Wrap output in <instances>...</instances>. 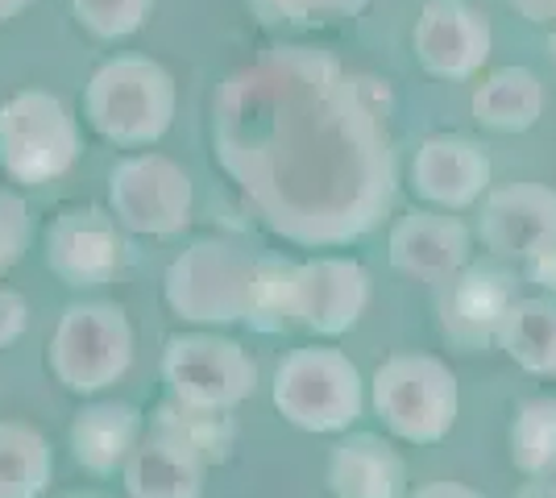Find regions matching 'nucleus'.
<instances>
[{
  "mask_svg": "<svg viewBox=\"0 0 556 498\" xmlns=\"http://www.w3.org/2000/svg\"><path fill=\"white\" fill-rule=\"evenodd\" d=\"M212 154L257 220L303 250L366 238L399 191L387 79L316 47H275L225 79Z\"/></svg>",
  "mask_w": 556,
  "mask_h": 498,
  "instance_id": "f257e3e1",
  "label": "nucleus"
},
{
  "mask_svg": "<svg viewBox=\"0 0 556 498\" xmlns=\"http://www.w3.org/2000/svg\"><path fill=\"white\" fill-rule=\"evenodd\" d=\"M510 465L523 477L556 474V395H532L515 407L507 427Z\"/></svg>",
  "mask_w": 556,
  "mask_h": 498,
  "instance_id": "5701e85b",
  "label": "nucleus"
},
{
  "mask_svg": "<svg viewBox=\"0 0 556 498\" xmlns=\"http://www.w3.org/2000/svg\"><path fill=\"white\" fill-rule=\"evenodd\" d=\"M498 349L535 379H556V299L519 295L498 329Z\"/></svg>",
  "mask_w": 556,
  "mask_h": 498,
  "instance_id": "412c9836",
  "label": "nucleus"
},
{
  "mask_svg": "<svg viewBox=\"0 0 556 498\" xmlns=\"http://www.w3.org/2000/svg\"><path fill=\"white\" fill-rule=\"evenodd\" d=\"M412 188L444 213H462L490 191V154L465 133L424 138L412 158Z\"/></svg>",
  "mask_w": 556,
  "mask_h": 498,
  "instance_id": "dca6fc26",
  "label": "nucleus"
},
{
  "mask_svg": "<svg viewBox=\"0 0 556 498\" xmlns=\"http://www.w3.org/2000/svg\"><path fill=\"white\" fill-rule=\"evenodd\" d=\"M370 9V0H303V17L312 22H345V17H362Z\"/></svg>",
  "mask_w": 556,
  "mask_h": 498,
  "instance_id": "cd10ccee",
  "label": "nucleus"
},
{
  "mask_svg": "<svg viewBox=\"0 0 556 498\" xmlns=\"http://www.w3.org/2000/svg\"><path fill=\"white\" fill-rule=\"evenodd\" d=\"M29 329V304H25L22 291H9L0 286V349L17 345Z\"/></svg>",
  "mask_w": 556,
  "mask_h": 498,
  "instance_id": "bb28decb",
  "label": "nucleus"
},
{
  "mask_svg": "<svg viewBox=\"0 0 556 498\" xmlns=\"http://www.w3.org/2000/svg\"><path fill=\"white\" fill-rule=\"evenodd\" d=\"M54 477V449L34 424L0 420V498H42Z\"/></svg>",
  "mask_w": 556,
  "mask_h": 498,
  "instance_id": "4be33fe9",
  "label": "nucleus"
},
{
  "mask_svg": "<svg viewBox=\"0 0 556 498\" xmlns=\"http://www.w3.org/2000/svg\"><path fill=\"white\" fill-rule=\"evenodd\" d=\"M257 22L266 25H307L303 17V0H250Z\"/></svg>",
  "mask_w": 556,
  "mask_h": 498,
  "instance_id": "c85d7f7f",
  "label": "nucleus"
},
{
  "mask_svg": "<svg viewBox=\"0 0 556 498\" xmlns=\"http://www.w3.org/2000/svg\"><path fill=\"white\" fill-rule=\"evenodd\" d=\"M141 411L125 399H92L75 411L67 427L71 457L79 470L96 477H113L141 445Z\"/></svg>",
  "mask_w": 556,
  "mask_h": 498,
  "instance_id": "a211bd4d",
  "label": "nucleus"
},
{
  "mask_svg": "<svg viewBox=\"0 0 556 498\" xmlns=\"http://www.w3.org/2000/svg\"><path fill=\"white\" fill-rule=\"evenodd\" d=\"M519 17H528L532 25H548L556 22V0H510Z\"/></svg>",
  "mask_w": 556,
  "mask_h": 498,
  "instance_id": "7c9ffc66",
  "label": "nucleus"
},
{
  "mask_svg": "<svg viewBox=\"0 0 556 498\" xmlns=\"http://www.w3.org/2000/svg\"><path fill=\"white\" fill-rule=\"evenodd\" d=\"M29 4H34V0H0V25H9L17 13H25Z\"/></svg>",
  "mask_w": 556,
  "mask_h": 498,
  "instance_id": "72a5a7b5",
  "label": "nucleus"
},
{
  "mask_svg": "<svg viewBox=\"0 0 556 498\" xmlns=\"http://www.w3.org/2000/svg\"><path fill=\"white\" fill-rule=\"evenodd\" d=\"M332 498H407V461L374 432H345L328 452Z\"/></svg>",
  "mask_w": 556,
  "mask_h": 498,
  "instance_id": "6ab92c4d",
  "label": "nucleus"
},
{
  "mask_svg": "<svg viewBox=\"0 0 556 498\" xmlns=\"http://www.w3.org/2000/svg\"><path fill=\"white\" fill-rule=\"evenodd\" d=\"M478 238L498 261H528L556 250V191L548 183H503L482 195Z\"/></svg>",
  "mask_w": 556,
  "mask_h": 498,
  "instance_id": "ddd939ff",
  "label": "nucleus"
},
{
  "mask_svg": "<svg viewBox=\"0 0 556 498\" xmlns=\"http://www.w3.org/2000/svg\"><path fill=\"white\" fill-rule=\"evenodd\" d=\"M79 154L84 133L63 95L25 88L0 104V170L17 188H47L63 179Z\"/></svg>",
  "mask_w": 556,
  "mask_h": 498,
  "instance_id": "423d86ee",
  "label": "nucleus"
},
{
  "mask_svg": "<svg viewBox=\"0 0 556 498\" xmlns=\"http://www.w3.org/2000/svg\"><path fill=\"white\" fill-rule=\"evenodd\" d=\"M374 279L357 258L316 254L287 261L278 283V320L316 336H345L370 308Z\"/></svg>",
  "mask_w": 556,
  "mask_h": 498,
  "instance_id": "6e6552de",
  "label": "nucleus"
},
{
  "mask_svg": "<svg viewBox=\"0 0 556 498\" xmlns=\"http://www.w3.org/2000/svg\"><path fill=\"white\" fill-rule=\"evenodd\" d=\"M366 386L353 357L332 345H303L275 366L270 399L275 411L300 432L332 436L349 432L366 411Z\"/></svg>",
  "mask_w": 556,
  "mask_h": 498,
  "instance_id": "20e7f679",
  "label": "nucleus"
},
{
  "mask_svg": "<svg viewBox=\"0 0 556 498\" xmlns=\"http://www.w3.org/2000/svg\"><path fill=\"white\" fill-rule=\"evenodd\" d=\"M208 457L163 427H150L134 457L125 461V495L129 498H204Z\"/></svg>",
  "mask_w": 556,
  "mask_h": 498,
  "instance_id": "f3484780",
  "label": "nucleus"
},
{
  "mask_svg": "<svg viewBox=\"0 0 556 498\" xmlns=\"http://www.w3.org/2000/svg\"><path fill=\"white\" fill-rule=\"evenodd\" d=\"M515 498H556V474L553 477H532V482H523Z\"/></svg>",
  "mask_w": 556,
  "mask_h": 498,
  "instance_id": "473e14b6",
  "label": "nucleus"
},
{
  "mask_svg": "<svg viewBox=\"0 0 556 498\" xmlns=\"http://www.w3.org/2000/svg\"><path fill=\"white\" fill-rule=\"evenodd\" d=\"M553 382H556V379H553Z\"/></svg>",
  "mask_w": 556,
  "mask_h": 498,
  "instance_id": "e433bc0d",
  "label": "nucleus"
},
{
  "mask_svg": "<svg viewBox=\"0 0 556 498\" xmlns=\"http://www.w3.org/2000/svg\"><path fill=\"white\" fill-rule=\"evenodd\" d=\"M370 407L407 445H441L462 416V386L437 354H391L370 379Z\"/></svg>",
  "mask_w": 556,
  "mask_h": 498,
  "instance_id": "39448f33",
  "label": "nucleus"
},
{
  "mask_svg": "<svg viewBox=\"0 0 556 498\" xmlns=\"http://www.w3.org/2000/svg\"><path fill=\"white\" fill-rule=\"evenodd\" d=\"M515 299H519L515 270H507L503 261H469L453 279L437 286L441 336L462 354L490 349V345H498V329Z\"/></svg>",
  "mask_w": 556,
  "mask_h": 498,
  "instance_id": "f8f14e48",
  "label": "nucleus"
},
{
  "mask_svg": "<svg viewBox=\"0 0 556 498\" xmlns=\"http://www.w3.org/2000/svg\"><path fill=\"white\" fill-rule=\"evenodd\" d=\"M416 59L437 79H473L490 59V22L465 0H428L416 17Z\"/></svg>",
  "mask_w": 556,
  "mask_h": 498,
  "instance_id": "4468645a",
  "label": "nucleus"
},
{
  "mask_svg": "<svg viewBox=\"0 0 556 498\" xmlns=\"http://www.w3.org/2000/svg\"><path fill=\"white\" fill-rule=\"evenodd\" d=\"M59 498H109V495H100V490H71V495H59Z\"/></svg>",
  "mask_w": 556,
  "mask_h": 498,
  "instance_id": "f704fd0d",
  "label": "nucleus"
},
{
  "mask_svg": "<svg viewBox=\"0 0 556 498\" xmlns=\"http://www.w3.org/2000/svg\"><path fill=\"white\" fill-rule=\"evenodd\" d=\"M71 17L100 42L134 38L146 17L154 13V0H67Z\"/></svg>",
  "mask_w": 556,
  "mask_h": 498,
  "instance_id": "393cba45",
  "label": "nucleus"
},
{
  "mask_svg": "<svg viewBox=\"0 0 556 498\" xmlns=\"http://www.w3.org/2000/svg\"><path fill=\"white\" fill-rule=\"evenodd\" d=\"M469 113L494 133H528L544 117V84L532 67H498L473 88Z\"/></svg>",
  "mask_w": 556,
  "mask_h": 498,
  "instance_id": "aec40b11",
  "label": "nucleus"
},
{
  "mask_svg": "<svg viewBox=\"0 0 556 498\" xmlns=\"http://www.w3.org/2000/svg\"><path fill=\"white\" fill-rule=\"evenodd\" d=\"M412 498H482V490H473L469 482H424Z\"/></svg>",
  "mask_w": 556,
  "mask_h": 498,
  "instance_id": "c756f323",
  "label": "nucleus"
},
{
  "mask_svg": "<svg viewBox=\"0 0 556 498\" xmlns=\"http://www.w3.org/2000/svg\"><path fill=\"white\" fill-rule=\"evenodd\" d=\"M109 208L125 233L138 238H175L191 225L195 188L175 158L141 150L113 166L109 175Z\"/></svg>",
  "mask_w": 556,
  "mask_h": 498,
  "instance_id": "9d476101",
  "label": "nucleus"
},
{
  "mask_svg": "<svg viewBox=\"0 0 556 498\" xmlns=\"http://www.w3.org/2000/svg\"><path fill=\"white\" fill-rule=\"evenodd\" d=\"M134 345V324L121 304L84 299L59 316L50 332L47 366L71 395H100L129 374Z\"/></svg>",
  "mask_w": 556,
  "mask_h": 498,
  "instance_id": "0eeeda50",
  "label": "nucleus"
},
{
  "mask_svg": "<svg viewBox=\"0 0 556 498\" xmlns=\"http://www.w3.org/2000/svg\"><path fill=\"white\" fill-rule=\"evenodd\" d=\"M528 270H532L535 283H544V286H553V291H556V250H548V254L532 258V261H528Z\"/></svg>",
  "mask_w": 556,
  "mask_h": 498,
  "instance_id": "2f4dec72",
  "label": "nucleus"
},
{
  "mask_svg": "<svg viewBox=\"0 0 556 498\" xmlns=\"http://www.w3.org/2000/svg\"><path fill=\"white\" fill-rule=\"evenodd\" d=\"M548 54H553V67H556V34H553V42H548Z\"/></svg>",
  "mask_w": 556,
  "mask_h": 498,
  "instance_id": "c9c22d12",
  "label": "nucleus"
},
{
  "mask_svg": "<svg viewBox=\"0 0 556 498\" xmlns=\"http://www.w3.org/2000/svg\"><path fill=\"white\" fill-rule=\"evenodd\" d=\"M387 254H391V266L399 274L441 286L444 279H453L462 266L473 261V238L457 216L412 208L407 216L394 220Z\"/></svg>",
  "mask_w": 556,
  "mask_h": 498,
  "instance_id": "2eb2a0df",
  "label": "nucleus"
},
{
  "mask_svg": "<svg viewBox=\"0 0 556 498\" xmlns=\"http://www.w3.org/2000/svg\"><path fill=\"white\" fill-rule=\"evenodd\" d=\"M154 427L187 440L191 449L204 452L208 461H225L232 449V424L225 411H204V407H187L179 399H170L166 407H159Z\"/></svg>",
  "mask_w": 556,
  "mask_h": 498,
  "instance_id": "b1692460",
  "label": "nucleus"
},
{
  "mask_svg": "<svg viewBox=\"0 0 556 498\" xmlns=\"http://www.w3.org/2000/svg\"><path fill=\"white\" fill-rule=\"evenodd\" d=\"M163 382L170 399L204 411H232L257 386V361L250 349L220 332H179L163 349Z\"/></svg>",
  "mask_w": 556,
  "mask_h": 498,
  "instance_id": "1a4fd4ad",
  "label": "nucleus"
},
{
  "mask_svg": "<svg viewBox=\"0 0 556 498\" xmlns=\"http://www.w3.org/2000/svg\"><path fill=\"white\" fill-rule=\"evenodd\" d=\"M282 258H262L237 238H200L175 254L163 274V299L184 324L220 329L250 320L278 329V283Z\"/></svg>",
  "mask_w": 556,
  "mask_h": 498,
  "instance_id": "f03ea898",
  "label": "nucleus"
},
{
  "mask_svg": "<svg viewBox=\"0 0 556 498\" xmlns=\"http://www.w3.org/2000/svg\"><path fill=\"white\" fill-rule=\"evenodd\" d=\"M175 108V75L150 54H113L84 84V120L121 150H146L163 142Z\"/></svg>",
  "mask_w": 556,
  "mask_h": 498,
  "instance_id": "7ed1b4c3",
  "label": "nucleus"
},
{
  "mask_svg": "<svg viewBox=\"0 0 556 498\" xmlns=\"http://www.w3.org/2000/svg\"><path fill=\"white\" fill-rule=\"evenodd\" d=\"M34 241V216L17 188H0V279L25 258Z\"/></svg>",
  "mask_w": 556,
  "mask_h": 498,
  "instance_id": "a878e982",
  "label": "nucleus"
},
{
  "mask_svg": "<svg viewBox=\"0 0 556 498\" xmlns=\"http://www.w3.org/2000/svg\"><path fill=\"white\" fill-rule=\"evenodd\" d=\"M42 258L63 286L92 291V286L113 283L116 270L125 266V229L113 216V208L75 204L47 225Z\"/></svg>",
  "mask_w": 556,
  "mask_h": 498,
  "instance_id": "9b49d317",
  "label": "nucleus"
}]
</instances>
